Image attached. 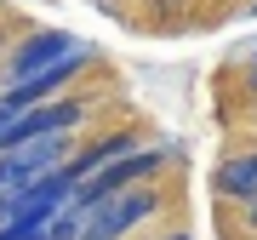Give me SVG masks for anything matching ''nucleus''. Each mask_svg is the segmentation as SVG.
Segmentation results:
<instances>
[{
    "instance_id": "3",
    "label": "nucleus",
    "mask_w": 257,
    "mask_h": 240,
    "mask_svg": "<svg viewBox=\"0 0 257 240\" xmlns=\"http://www.w3.org/2000/svg\"><path fill=\"white\" fill-rule=\"evenodd\" d=\"M74 52H92L86 40H74V35H57V29H46V35H29L18 52H12V80H23V74H40V69H52V63H63V57Z\"/></svg>"
},
{
    "instance_id": "6",
    "label": "nucleus",
    "mask_w": 257,
    "mask_h": 240,
    "mask_svg": "<svg viewBox=\"0 0 257 240\" xmlns=\"http://www.w3.org/2000/svg\"><path fill=\"white\" fill-rule=\"evenodd\" d=\"M246 206H251V217H257V200H246Z\"/></svg>"
},
{
    "instance_id": "5",
    "label": "nucleus",
    "mask_w": 257,
    "mask_h": 240,
    "mask_svg": "<svg viewBox=\"0 0 257 240\" xmlns=\"http://www.w3.org/2000/svg\"><path fill=\"white\" fill-rule=\"evenodd\" d=\"M0 240H40V229H29V223H12V217H6V229H0Z\"/></svg>"
},
{
    "instance_id": "1",
    "label": "nucleus",
    "mask_w": 257,
    "mask_h": 240,
    "mask_svg": "<svg viewBox=\"0 0 257 240\" xmlns=\"http://www.w3.org/2000/svg\"><path fill=\"white\" fill-rule=\"evenodd\" d=\"M149 212H155V194L114 189V194H103L97 206H86V212H80V234H74V240H120L132 223H143Z\"/></svg>"
},
{
    "instance_id": "2",
    "label": "nucleus",
    "mask_w": 257,
    "mask_h": 240,
    "mask_svg": "<svg viewBox=\"0 0 257 240\" xmlns=\"http://www.w3.org/2000/svg\"><path fill=\"white\" fill-rule=\"evenodd\" d=\"M160 166V155H114V160H103L97 172H86L80 183H74V212H86V206H97L103 194H114V189H126V183H138V177H149Z\"/></svg>"
},
{
    "instance_id": "7",
    "label": "nucleus",
    "mask_w": 257,
    "mask_h": 240,
    "mask_svg": "<svg viewBox=\"0 0 257 240\" xmlns=\"http://www.w3.org/2000/svg\"><path fill=\"white\" fill-rule=\"evenodd\" d=\"M172 240H183V234H172Z\"/></svg>"
},
{
    "instance_id": "4",
    "label": "nucleus",
    "mask_w": 257,
    "mask_h": 240,
    "mask_svg": "<svg viewBox=\"0 0 257 240\" xmlns=\"http://www.w3.org/2000/svg\"><path fill=\"white\" fill-rule=\"evenodd\" d=\"M217 189L229 200H257V155H234L217 166Z\"/></svg>"
},
{
    "instance_id": "8",
    "label": "nucleus",
    "mask_w": 257,
    "mask_h": 240,
    "mask_svg": "<svg viewBox=\"0 0 257 240\" xmlns=\"http://www.w3.org/2000/svg\"><path fill=\"white\" fill-rule=\"evenodd\" d=\"M251 74H257V63H251Z\"/></svg>"
}]
</instances>
